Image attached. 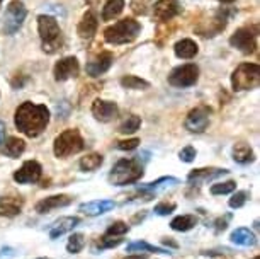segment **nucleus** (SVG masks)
I'll use <instances>...</instances> for the list:
<instances>
[{
    "label": "nucleus",
    "instance_id": "nucleus-20",
    "mask_svg": "<svg viewBox=\"0 0 260 259\" xmlns=\"http://www.w3.org/2000/svg\"><path fill=\"white\" fill-rule=\"evenodd\" d=\"M77 31H78V36H80L82 40H90L97 31V17L92 12H87L85 16L82 17Z\"/></svg>",
    "mask_w": 260,
    "mask_h": 259
},
{
    "label": "nucleus",
    "instance_id": "nucleus-36",
    "mask_svg": "<svg viewBox=\"0 0 260 259\" xmlns=\"http://www.w3.org/2000/svg\"><path fill=\"white\" fill-rule=\"evenodd\" d=\"M247 202H248V193L247 191H237L232 198H230V207L242 208Z\"/></svg>",
    "mask_w": 260,
    "mask_h": 259
},
{
    "label": "nucleus",
    "instance_id": "nucleus-3",
    "mask_svg": "<svg viewBox=\"0 0 260 259\" xmlns=\"http://www.w3.org/2000/svg\"><path fill=\"white\" fill-rule=\"evenodd\" d=\"M38 29H39V38L43 41V50L46 53H55L63 45V36L58 26L56 19L48 14L38 17Z\"/></svg>",
    "mask_w": 260,
    "mask_h": 259
},
{
    "label": "nucleus",
    "instance_id": "nucleus-28",
    "mask_svg": "<svg viewBox=\"0 0 260 259\" xmlns=\"http://www.w3.org/2000/svg\"><path fill=\"white\" fill-rule=\"evenodd\" d=\"M102 162H104V157L101 154H89L80 159V169L85 172H94L101 167Z\"/></svg>",
    "mask_w": 260,
    "mask_h": 259
},
{
    "label": "nucleus",
    "instance_id": "nucleus-4",
    "mask_svg": "<svg viewBox=\"0 0 260 259\" xmlns=\"http://www.w3.org/2000/svg\"><path fill=\"white\" fill-rule=\"evenodd\" d=\"M141 26L138 21L131 17H124L117 21L114 26H109L104 31V40L111 45H124V43H131L136 40L140 34Z\"/></svg>",
    "mask_w": 260,
    "mask_h": 259
},
{
    "label": "nucleus",
    "instance_id": "nucleus-8",
    "mask_svg": "<svg viewBox=\"0 0 260 259\" xmlns=\"http://www.w3.org/2000/svg\"><path fill=\"white\" fill-rule=\"evenodd\" d=\"M26 16L27 11L21 0H12L6 11V16H4V29H6V33L14 34L16 31H19Z\"/></svg>",
    "mask_w": 260,
    "mask_h": 259
},
{
    "label": "nucleus",
    "instance_id": "nucleus-26",
    "mask_svg": "<svg viewBox=\"0 0 260 259\" xmlns=\"http://www.w3.org/2000/svg\"><path fill=\"white\" fill-rule=\"evenodd\" d=\"M177 183H179V179H175V178H160V179H156V181H153V183H150V184H145V186L136 188V191L153 194V191L156 193L160 188L172 186V184H177Z\"/></svg>",
    "mask_w": 260,
    "mask_h": 259
},
{
    "label": "nucleus",
    "instance_id": "nucleus-13",
    "mask_svg": "<svg viewBox=\"0 0 260 259\" xmlns=\"http://www.w3.org/2000/svg\"><path fill=\"white\" fill-rule=\"evenodd\" d=\"M119 113L117 109V104L112 101H104V99H95L92 102V114L97 121H102V123H109L112 121Z\"/></svg>",
    "mask_w": 260,
    "mask_h": 259
},
{
    "label": "nucleus",
    "instance_id": "nucleus-34",
    "mask_svg": "<svg viewBox=\"0 0 260 259\" xmlns=\"http://www.w3.org/2000/svg\"><path fill=\"white\" fill-rule=\"evenodd\" d=\"M237 189V183L235 181H224V183H216L211 186V193L213 194H230Z\"/></svg>",
    "mask_w": 260,
    "mask_h": 259
},
{
    "label": "nucleus",
    "instance_id": "nucleus-40",
    "mask_svg": "<svg viewBox=\"0 0 260 259\" xmlns=\"http://www.w3.org/2000/svg\"><path fill=\"white\" fill-rule=\"evenodd\" d=\"M140 145V140L138 138H129V140H121L117 141V149L119 150H135L136 147Z\"/></svg>",
    "mask_w": 260,
    "mask_h": 259
},
{
    "label": "nucleus",
    "instance_id": "nucleus-11",
    "mask_svg": "<svg viewBox=\"0 0 260 259\" xmlns=\"http://www.w3.org/2000/svg\"><path fill=\"white\" fill-rule=\"evenodd\" d=\"M255 36H257V34H253L250 29L242 27L230 38V45L233 48H237V50H240L242 53H245V55H250V53H253L255 48H257V45H255Z\"/></svg>",
    "mask_w": 260,
    "mask_h": 259
},
{
    "label": "nucleus",
    "instance_id": "nucleus-17",
    "mask_svg": "<svg viewBox=\"0 0 260 259\" xmlns=\"http://www.w3.org/2000/svg\"><path fill=\"white\" fill-rule=\"evenodd\" d=\"M114 207L116 203L111 202V199H94V202L80 205V212L87 217H99V215L109 212Z\"/></svg>",
    "mask_w": 260,
    "mask_h": 259
},
{
    "label": "nucleus",
    "instance_id": "nucleus-41",
    "mask_svg": "<svg viewBox=\"0 0 260 259\" xmlns=\"http://www.w3.org/2000/svg\"><path fill=\"white\" fill-rule=\"evenodd\" d=\"M140 0H133V11L136 14H146V6H145V2H148V0H143L141 2V6H140Z\"/></svg>",
    "mask_w": 260,
    "mask_h": 259
},
{
    "label": "nucleus",
    "instance_id": "nucleus-25",
    "mask_svg": "<svg viewBox=\"0 0 260 259\" xmlns=\"http://www.w3.org/2000/svg\"><path fill=\"white\" fill-rule=\"evenodd\" d=\"M196 225H198V218L194 215H180V217H175L170 222V227L175 232H189Z\"/></svg>",
    "mask_w": 260,
    "mask_h": 259
},
{
    "label": "nucleus",
    "instance_id": "nucleus-9",
    "mask_svg": "<svg viewBox=\"0 0 260 259\" xmlns=\"http://www.w3.org/2000/svg\"><path fill=\"white\" fill-rule=\"evenodd\" d=\"M209 114H211L209 107L206 106L196 107V109H192L187 114V118H185V128L192 131V133H203L209 125Z\"/></svg>",
    "mask_w": 260,
    "mask_h": 259
},
{
    "label": "nucleus",
    "instance_id": "nucleus-19",
    "mask_svg": "<svg viewBox=\"0 0 260 259\" xmlns=\"http://www.w3.org/2000/svg\"><path fill=\"white\" fill-rule=\"evenodd\" d=\"M78 223H80V218H78V217H63L60 220H56V222L53 223L51 228H50V237L51 239L61 237L63 234L73 231Z\"/></svg>",
    "mask_w": 260,
    "mask_h": 259
},
{
    "label": "nucleus",
    "instance_id": "nucleus-7",
    "mask_svg": "<svg viewBox=\"0 0 260 259\" xmlns=\"http://www.w3.org/2000/svg\"><path fill=\"white\" fill-rule=\"evenodd\" d=\"M199 79V68L194 63H185V65H180L177 68L170 72L169 75V84L174 87H190L194 85Z\"/></svg>",
    "mask_w": 260,
    "mask_h": 259
},
{
    "label": "nucleus",
    "instance_id": "nucleus-15",
    "mask_svg": "<svg viewBox=\"0 0 260 259\" xmlns=\"http://www.w3.org/2000/svg\"><path fill=\"white\" fill-rule=\"evenodd\" d=\"M72 202H73V196H68V194H55V196L45 198L39 203H36V212L45 215V213L53 212V210H56V208L68 207V205H72Z\"/></svg>",
    "mask_w": 260,
    "mask_h": 259
},
{
    "label": "nucleus",
    "instance_id": "nucleus-22",
    "mask_svg": "<svg viewBox=\"0 0 260 259\" xmlns=\"http://www.w3.org/2000/svg\"><path fill=\"white\" fill-rule=\"evenodd\" d=\"M232 242L237 244V246H243V247H248V246H253L257 242L255 239V234L250 231V228H245V227H240L237 231L232 232Z\"/></svg>",
    "mask_w": 260,
    "mask_h": 259
},
{
    "label": "nucleus",
    "instance_id": "nucleus-39",
    "mask_svg": "<svg viewBox=\"0 0 260 259\" xmlns=\"http://www.w3.org/2000/svg\"><path fill=\"white\" fill-rule=\"evenodd\" d=\"M179 157H180L182 162H192V160L196 159V149H194V147H190V145L184 147V149L179 152Z\"/></svg>",
    "mask_w": 260,
    "mask_h": 259
},
{
    "label": "nucleus",
    "instance_id": "nucleus-29",
    "mask_svg": "<svg viewBox=\"0 0 260 259\" xmlns=\"http://www.w3.org/2000/svg\"><path fill=\"white\" fill-rule=\"evenodd\" d=\"M122 9H124V0H109L104 6V11H102V19L112 21L122 12Z\"/></svg>",
    "mask_w": 260,
    "mask_h": 259
},
{
    "label": "nucleus",
    "instance_id": "nucleus-6",
    "mask_svg": "<svg viewBox=\"0 0 260 259\" xmlns=\"http://www.w3.org/2000/svg\"><path fill=\"white\" fill-rule=\"evenodd\" d=\"M83 138L80 135V131L72 128V130H65L63 133H60L55 138V145H53V150H55V155L60 159L70 157L73 154H78L80 150H83Z\"/></svg>",
    "mask_w": 260,
    "mask_h": 259
},
{
    "label": "nucleus",
    "instance_id": "nucleus-18",
    "mask_svg": "<svg viewBox=\"0 0 260 259\" xmlns=\"http://www.w3.org/2000/svg\"><path fill=\"white\" fill-rule=\"evenodd\" d=\"M24 199L21 196H2L0 198V217H17L22 210Z\"/></svg>",
    "mask_w": 260,
    "mask_h": 259
},
{
    "label": "nucleus",
    "instance_id": "nucleus-32",
    "mask_svg": "<svg viewBox=\"0 0 260 259\" xmlns=\"http://www.w3.org/2000/svg\"><path fill=\"white\" fill-rule=\"evenodd\" d=\"M85 247V236L83 234H73L67 242V251L70 254H78Z\"/></svg>",
    "mask_w": 260,
    "mask_h": 259
},
{
    "label": "nucleus",
    "instance_id": "nucleus-24",
    "mask_svg": "<svg viewBox=\"0 0 260 259\" xmlns=\"http://www.w3.org/2000/svg\"><path fill=\"white\" fill-rule=\"evenodd\" d=\"M174 50H175V55L179 58H182V60H190V58H194L198 55L199 48L192 40H182L175 45Z\"/></svg>",
    "mask_w": 260,
    "mask_h": 259
},
{
    "label": "nucleus",
    "instance_id": "nucleus-49",
    "mask_svg": "<svg viewBox=\"0 0 260 259\" xmlns=\"http://www.w3.org/2000/svg\"><path fill=\"white\" fill-rule=\"evenodd\" d=\"M0 2H2V0H0Z\"/></svg>",
    "mask_w": 260,
    "mask_h": 259
},
{
    "label": "nucleus",
    "instance_id": "nucleus-43",
    "mask_svg": "<svg viewBox=\"0 0 260 259\" xmlns=\"http://www.w3.org/2000/svg\"><path fill=\"white\" fill-rule=\"evenodd\" d=\"M6 141V123L4 121H0V145Z\"/></svg>",
    "mask_w": 260,
    "mask_h": 259
},
{
    "label": "nucleus",
    "instance_id": "nucleus-23",
    "mask_svg": "<svg viewBox=\"0 0 260 259\" xmlns=\"http://www.w3.org/2000/svg\"><path fill=\"white\" fill-rule=\"evenodd\" d=\"M4 143L6 145H4L2 152L11 159H17L19 155L24 152V149H26V141L17 138V136H11V138H7V141H4Z\"/></svg>",
    "mask_w": 260,
    "mask_h": 259
},
{
    "label": "nucleus",
    "instance_id": "nucleus-12",
    "mask_svg": "<svg viewBox=\"0 0 260 259\" xmlns=\"http://www.w3.org/2000/svg\"><path fill=\"white\" fill-rule=\"evenodd\" d=\"M78 72H80V65H78V60L75 56H67L60 60L55 65V70H53V75H55V80L63 82L68 79H75L78 77Z\"/></svg>",
    "mask_w": 260,
    "mask_h": 259
},
{
    "label": "nucleus",
    "instance_id": "nucleus-33",
    "mask_svg": "<svg viewBox=\"0 0 260 259\" xmlns=\"http://www.w3.org/2000/svg\"><path fill=\"white\" fill-rule=\"evenodd\" d=\"M141 126V120H140V116H136V114H129L127 118L122 121V125L119 126V131L121 133H135L136 130H138Z\"/></svg>",
    "mask_w": 260,
    "mask_h": 259
},
{
    "label": "nucleus",
    "instance_id": "nucleus-31",
    "mask_svg": "<svg viewBox=\"0 0 260 259\" xmlns=\"http://www.w3.org/2000/svg\"><path fill=\"white\" fill-rule=\"evenodd\" d=\"M121 85L124 89H135V91H143V89H148L150 87V82H146L143 79L136 75H126L121 79Z\"/></svg>",
    "mask_w": 260,
    "mask_h": 259
},
{
    "label": "nucleus",
    "instance_id": "nucleus-30",
    "mask_svg": "<svg viewBox=\"0 0 260 259\" xmlns=\"http://www.w3.org/2000/svg\"><path fill=\"white\" fill-rule=\"evenodd\" d=\"M126 251H127V252H136V251L145 252V251H146V252H155V254H172V252L169 251V249L151 246V244H148V242H143V241L129 244V246L126 247Z\"/></svg>",
    "mask_w": 260,
    "mask_h": 259
},
{
    "label": "nucleus",
    "instance_id": "nucleus-10",
    "mask_svg": "<svg viewBox=\"0 0 260 259\" xmlns=\"http://www.w3.org/2000/svg\"><path fill=\"white\" fill-rule=\"evenodd\" d=\"M43 174V167L41 164L36 162V160H27V162L22 164L21 169H17L14 172V181L19 184H31V183H38L41 179Z\"/></svg>",
    "mask_w": 260,
    "mask_h": 259
},
{
    "label": "nucleus",
    "instance_id": "nucleus-38",
    "mask_svg": "<svg viewBox=\"0 0 260 259\" xmlns=\"http://www.w3.org/2000/svg\"><path fill=\"white\" fill-rule=\"evenodd\" d=\"M175 208H177V205H175V203H167L165 202V203H158V205H156L153 212L156 215H161V217H164V215H170Z\"/></svg>",
    "mask_w": 260,
    "mask_h": 259
},
{
    "label": "nucleus",
    "instance_id": "nucleus-47",
    "mask_svg": "<svg viewBox=\"0 0 260 259\" xmlns=\"http://www.w3.org/2000/svg\"><path fill=\"white\" fill-rule=\"evenodd\" d=\"M38 259H50V257H38Z\"/></svg>",
    "mask_w": 260,
    "mask_h": 259
},
{
    "label": "nucleus",
    "instance_id": "nucleus-45",
    "mask_svg": "<svg viewBox=\"0 0 260 259\" xmlns=\"http://www.w3.org/2000/svg\"><path fill=\"white\" fill-rule=\"evenodd\" d=\"M124 259H146V257L145 256H127Z\"/></svg>",
    "mask_w": 260,
    "mask_h": 259
},
{
    "label": "nucleus",
    "instance_id": "nucleus-2",
    "mask_svg": "<svg viewBox=\"0 0 260 259\" xmlns=\"http://www.w3.org/2000/svg\"><path fill=\"white\" fill-rule=\"evenodd\" d=\"M143 174V164L140 159H121L111 169L107 181L114 186H127V184H135L136 181H140Z\"/></svg>",
    "mask_w": 260,
    "mask_h": 259
},
{
    "label": "nucleus",
    "instance_id": "nucleus-46",
    "mask_svg": "<svg viewBox=\"0 0 260 259\" xmlns=\"http://www.w3.org/2000/svg\"><path fill=\"white\" fill-rule=\"evenodd\" d=\"M221 4H232V2H235V0H219Z\"/></svg>",
    "mask_w": 260,
    "mask_h": 259
},
{
    "label": "nucleus",
    "instance_id": "nucleus-42",
    "mask_svg": "<svg viewBox=\"0 0 260 259\" xmlns=\"http://www.w3.org/2000/svg\"><path fill=\"white\" fill-rule=\"evenodd\" d=\"M230 218H232V215H226V217H224V220H223V218H219L218 222H216V225H218V227H216V231H218V232L224 231V228L228 227V220H230Z\"/></svg>",
    "mask_w": 260,
    "mask_h": 259
},
{
    "label": "nucleus",
    "instance_id": "nucleus-1",
    "mask_svg": "<svg viewBox=\"0 0 260 259\" xmlns=\"http://www.w3.org/2000/svg\"><path fill=\"white\" fill-rule=\"evenodd\" d=\"M14 123L21 133L29 136V138H34L46 130L48 123H50V109L43 104H34L29 101L22 102L16 109Z\"/></svg>",
    "mask_w": 260,
    "mask_h": 259
},
{
    "label": "nucleus",
    "instance_id": "nucleus-21",
    "mask_svg": "<svg viewBox=\"0 0 260 259\" xmlns=\"http://www.w3.org/2000/svg\"><path fill=\"white\" fill-rule=\"evenodd\" d=\"M228 174L226 169H194L192 172H189L187 179L190 183H201V181H209V179H214V178H219V176H224Z\"/></svg>",
    "mask_w": 260,
    "mask_h": 259
},
{
    "label": "nucleus",
    "instance_id": "nucleus-48",
    "mask_svg": "<svg viewBox=\"0 0 260 259\" xmlns=\"http://www.w3.org/2000/svg\"><path fill=\"white\" fill-rule=\"evenodd\" d=\"M255 259H258V256H257V257H255Z\"/></svg>",
    "mask_w": 260,
    "mask_h": 259
},
{
    "label": "nucleus",
    "instance_id": "nucleus-35",
    "mask_svg": "<svg viewBox=\"0 0 260 259\" xmlns=\"http://www.w3.org/2000/svg\"><path fill=\"white\" fill-rule=\"evenodd\" d=\"M127 231H129V225L124 222H114L112 225L107 228L104 236H111V237H122L124 234H127Z\"/></svg>",
    "mask_w": 260,
    "mask_h": 259
},
{
    "label": "nucleus",
    "instance_id": "nucleus-5",
    "mask_svg": "<svg viewBox=\"0 0 260 259\" xmlns=\"http://www.w3.org/2000/svg\"><path fill=\"white\" fill-rule=\"evenodd\" d=\"M260 84V67L257 63H242L232 75L233 91H253Z\"/></svg>",
    "mask_w": 260,
    "mask_h": 259
},
{
    "label": "nucleus",
    "instance_id": "nucleus-27",
    "mask_svg": "<svg viewBox=\"0 0 260 259\" xmlns=\"http://www.w3.org/2000/svg\"><path fill=\"white\" fill-rule=\"evenodd\" d=\"M233 159L238 164H248L253 160V150L247 143H237L233 147Z\"/></svg>",
    "mask_w": 260,
    "mask_h": 259
},
{
    "label": "nucleus",
    "instance_id": "nucleus-14",
    "mask_svg": "<svg viewBox=\"0 0 260 259\" xmlns=\"http://www.w3.org/2000/svg\"><path fill=\"white\" fill-rule=\"evenodd\" d=\"M180 11H182V7L175 0H158L153 6V16L161 22H167L175 16H179Z\"/></svg>",
    "mask_w": 260,
    "mask_h": 259
},
{
    "label": "nucleus",
    "instance_id": "nucleus-44",
    "mask_svg": "<svg viewBox=\"0 0 260 259\" xmlns=\"http://www.w3.org/2000/svg\"><path fill=\"white\" fill-rule=\"evenodd\" d=\"M164 244H165V246H172V247H177V244H175V242H172V241H169V239H164Z\"/></svg>",
    "mask_w": 260,
    "mask_h": 259
},
{
    "label": "nucleus",
    "instance_id": "nucleus-16",
    "mask_svg": "<svg viewBox=\"0 0 260 259\" xmlns=\"http://www.w3.org/2000/svg\"><path fill=\"white\" fill-rule=\"evenodd\" d=\"M112 60H114L112 53L104 51V53H101V55L97 56L95 60H92V62L87 63L85 70L92 77H99V75H102V73H106L107 70H109L111 65H112Z\"/></svg>",
    "mask_w": 260,
    "mask_h": 259
},
{
    "label": "nucleus",
    "instance_id": "nucleus-37",
    "mask_svg": "<svg viewBox=\"0 0 260 259\" xmlns=\"http://www.w3.org/2000/svg\"><path fill=\"white\" fill-rule=\"evenodd\" d=\"M124 241L122 237H111V236H102L99 241V247L101 249H109V247H116Z\"/></svg>",
    "mask_w": 260,
    "mask_h": 259
}]
</instances>
